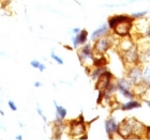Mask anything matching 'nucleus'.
<instances>
[{"instance_id":"8","label":"nucleus","mask_w":150,"mask_h":140,"mask_svg":"<svg viewBox=\"0 0 150 140\" xmlns=\"http://www.w3.org/2000/svg\"><path fill=\"white\" fill-rule=\"evenodd\" d=\"M112 79V74L110 71H105L103 74L101 75L100 77L97 79V84H96V88L98 91H102L103 92L108 86L110 84Z\"/></svg>"},{"instance_id":"18","label":"nucleus","mask_w":150,"mask_h":140,"mask_svg":"<svg viewBox=\"0 0 150 140\" xmlns=\"http://www.w3.org/2000/svg\"><path fill=\"white\" fill-rule=\"evenodd\" d=\"M143 74H144V82L147 86H150V63L145 68Z\"/></svg>"},{"instance_id":"16","label":"nucleus","mask_w":150,"mask_h":140,"mask_svg":"<svg viewBox=\"0 0 150 140\" xmlns=\"http://www.w3.org/2000/svg\"><path fill=\"white\" fill-rule=\"evenodd\" d=\"M76 39H77V42H78V44H79V46L87 43V40H88L87 30H85V29L81 30V32H79L78 34H76Z\"/></svg>"},{"instance_id":"4","label":"nucleus","mask_w":150,"mask_h":140,"mask_svg":"<svg viewBox=\"0 0 150 140\" xmlns=\"http://www.w3.org/2000/svg\"><path fill=\"white\" fill-rule=\"evenodd\" d=\"M70 134L76 138H79L81 135L86 134V125H85L83 115H79L77 120H74L70 123Z\"/></svg>"},{"instance_id":"7","label":"nucleus","mask_w":150,"mask_h":140,"mask_svg":"<svg viewBox=\"0 0 150 140\" xmlns=\"http://www.w3.org/2000/svg\"><path fill=\"white\" fill-rule=\"evenodd\" d=\"M122 56H123V59H125V63L131 64V66L136 65L138 63V61H139V55H138L137 48L135 46H132L129 49L125 50Z\"/></svg>"},{"instance_id":"6","label":"nucleus","mask_w":150,"mask_h":140,"mask_svg":"<svg viewBox=\"0 0 150 140\" xmlns=\"http://www.w3.org/2000/svg\"><path fill=\"white\" fill-rule=\"evenodd\" d=\"M112 46V39L110 37L105 35V37H101V39H99V40H97L94 42L93 50L94 53H97L98 55H104Z\"/></svg>"},{"instance_id":"28","label":"nucleus","mask_w":150,"mask_h":140,"mask_svg":"<svg viewBox=\"0 0 150 140\" xmlns=\"http://www.w3.org/2000/svg\"><path fill=\"white\" fill-rule=\"evenodd\" d=\"M146 34H147V37L150 39V25L148 26V28H147V30H146Z\"/></svg>"},{"instance_id":"29","label":"nucleus","mask_w":150,"mask_h":140,"mask_svg":"<svg viewBox=\"0 0 150 140\" xmlns=\"http://www.w3.org/2000/svg\"><path fill=\"white\" fill-rule=\"evenodd\" d=\"M22 139H23L22 135H16L15 136V140H22Z\"/></svg>"},{"instance_id":"11","label":"nucleus","mask_w":150,"mask_h":140,"mask_svg":"<svg viewBox=\"0 0 150 140\" xmlns=\"http://www.w3.org/2000/svg\"><path fill=\"white\" fill-rule=\"evenodd\" d=\"M118 128L119 124L114 118H108L105 121V132L110 138H112L114 135L118 133Z\"/></svg>"},{"instance_id":"21","label":"nucleus","mask_w":150,"mask_h":140,"mask_svg":"<svg viewBox=\"0 0 150 140\" xmlns=\"http://www.w3.org/2000/svg\"><path fill=\"white\" fill-rule=\"evenodd\" d=\"M37 112H38V115L42 118V120H43L44 122H47V118L45 117V115L43 113V110H42V108L40 107V105H39V104H37Z\"/></svg>"},{"instance_id":"17","label":"nucleus","mask_w":150,"mask_h":140,"mask_svg":"<svg viewBox=\"0 0 150 140\" xmlns=\"http://www.w3.org/2000/svg\"><path fill=\"white\" fill-rule=\"evenodd\" d=\"M106 65V59L103 55H100L99 57H94L93 66H105Z\"/></svg>"},{"instance_id":"27","label":"nucleus","mask_w":150,"mask_h":140,"mask_svg":"<svg viewBox=\"0 0 150 140\" xmlns=\"http://www.w3.org/2000/svg\"><path fill=\"white\" fill-rule=\"evenodd\" d=\"M35 88L42 87V82H40V81H35Z\"/></svg>"},{"instance_id":"5","label":"nucleus","mask_w":150,"mask_h":140,"mask_svg":"<svg viewBox=\"0 0 150 140\" xmlns=\"http://www.w3.org/2000/svg\"><path fill=\"white\" fill-rule=\"evenodd\" d=\"M128 79L134 84V87L144 84V74H143V70L141 69V66H138L137 64L132 66L131 69L129 70Z\"/></svg>"},{"instance_id":"20","label":"nucleus","mask_w":150,"mask_h":140,"mask_svg":"<svg viewBox=\"0 0 150 140\" xmlns=\"http://www.w3.org/2000/svg\"><path fill=\"white\" fill-rule=\"evenodd\" d=\"M50 57H52V59H53L54 61H56V63H58V64H60V65H62V64H63V60L61 59L59 56H57L54 51H52V53H50Z\"/></svg>"},{"instance_id":"14","label":"nucleus","mask_w":150,"mask_h":140,"mask_svg":"<svg viewBox=\"0 0 150 140\" xmlns=\"http://www.w3.org/2000/svg\"><path fill=\"white\" fill-rule=\"evenodd\" d=\"M141 106H142L141 102H138V101L135 100V98H132V100H130L129 102H127V103L122 104L121 109L125 110V111H127V110H133V109L139 108Z\"/></svg>"},{"instance_id":"2","label":"nucleus","mask_w":150,"mask_h":140,"mask_svg":"<svg viewBox=\"0 0 150 140\" xmlns=\"http://www.w3.org/2000/svg\"><path fill=\"white\" fill-rule=\"evenodd\" d=\"M78 59L81 63L86 68L93 66L94 62V50L90 44H84L78 50Z\"/></svg>"},{"instance_id":"9","label":"nucleus","mask_w":150,"mask_h":140,"mask_svg":"<svg viewBox=\"0 0 150 140\" xmlns=\"http://www.w3.org/2000/svg\"><path fill=\"white\" fill-rule=\"evenodd\" d=\"M132 23L133 22H123L121 24H118L112 30H114L116 34L120 35V37H127L131 31Z\"/></svg>"},{"instance_id":"12","label":"nucleus","mask_w":150,"mask_h":140,"mask_svg":"<svg viewBox=\"0 0 150 140\" xmlns=\"http://www.w3.org/2000/svg\"><path fill=\"white\" fill-rule=\"evenodd\" d=\"M108 32H110V27H108V25H107V24H103V25H101L99 28L96 29V30L91 33L90 40L92 41V42H96V41L101 39V37L107 35Z\"/></svg>"},{"instance_id":"30","label":"nucleus","mask_w":150,"mask_h":140,"mask_svg":"<svg viewBox=\"0 0 150 140\" xmlns=\"http://www.w3.org/2000/svg\"><path fill=\"white\" fill-rule=\"evenodd\" d=\"M0 115H2V117H3V115H4V111H3L2 109H0Z\"/></svg>"},{"instance_id":"24","label":"nucleus","mask_w":150,"mask_h":140,"mask_svg":"<svg viewBox=\"0 0 150 140\" xmlns=\"http://www.w3.org/2000/svg\"><path fill=\"white\" fill-rule=\"evenodd\" d=\"M79 32H81V28H73V29H72V34H73V35L78 34Z\"/></svg>"},{"instance_id":"19","label":"nucleus","mask_w":150,"mask_h":140,"mask_svg":"<svg viewBox=\"0 0 150 140\" xmlns=\"http://www.w3.org/2000/svg\"><path fill=\"white\" fill-rule=\"evenodd\" d=\"M147 11H142V12H137V13H132L131 17L133 19H136V18H143L144 16H146V14H147Z\"/></svg>"},{"instance_id":"10","label":"nucleus","mask_w":150,"mask_h":140,"mask_svg":"<svg viewBox=\"0 0 150 140\" xmlns=\"http://www.w3.org/2000/svg\"><path fill=\"white\" fill-rule=\"evenodd\" d=\"M123 22H133V18L130 15H115L108 19L107 25L110 29H114L118 24H121Z\"/></svg>"},{"instance_id":"15","label":"nucleus","mask_w":150,"mask_h":140,"mask_svg":"<svg viewBox=\"0 0 150 140\" xmlns=\"http://www.w3.org/2000/svg\"><path fill=\"white\" fill-rule=\"evenodd\" d=\"M106 65L105 66H94V69L90 72V77L92 80H97L104 72L106 71Z\"/></svg>"},{"instance_id":"23","label":"nucleus","mask_w":150,"mask_h":140,"mask_svg":"<svg viewBox=\"0 0 150 140\" xmlns=\"http://www.w3.org/2000/svg\"><path fill=\"white\" fill-rule=\"evenodd\" d=\"M30 65H31L33 69H39L41 65V62L38 61V60H31V61H30Z\"/></svg>"},{"instance_id":"13","label":"nucleus","mask_w":150,"mask_h":140,"mask_svg":"<svg viewBox=\"0 0 150 140\" xmlns=\"http://www.w3.org/2000/svg\"><path fill=\"white\" fill-rule=\"evenodd\" d=\"M54 105H55V109H56V112H55V115H56V122H63V120L66 119L67 115H68L67 109L64 108L63 106L59 105L56 101H54Z\"/></svg>"},{"instance_id":"25","label":"nucleus","mask_w":150,"mask_h":140,"mask_svg":"<svg viewBox=\"0 0 150 140\" xmlns=\"http://www.w3.org/2000/svg\"><path fill=\"white\" fill-rule=\"evenodd\" d=\"M45 69H46V66L44 65L43 63H41L40 68H39V69H38V70H39V71H40V72H44V71H45Z\"/></svg>"},{"instance_id":"3","label":"nucleus","mask_w":150,"mask_h":140,"mask_svg":"<svg viewBox=\"0 0 150 140\" xmlns=\"http://www.w3.org/2000/svg\"><path fill=\"white\" fill-rule=\"evenodd\" d=\"M117 88H118L119 93L122 96L129 100H132L135 97V90H134V84L129 80L128 78H119L117 80Z\"/></svg>"},{"instance_id":"26","label":"nucleus","mask_w":150,"mask_h":140,"mask_svg":"<svg viewBox=\"0 0 150 140\" xmlns=\"http://www.w3.org/2000/svg\"><path fill=\"white\" fill-rule=\"evenodd\" d=\"M146 138H148V139H150V127H147V129H146Z\"/></svg>"},{"instance_id":"1","label":"nucleus","mask_w":150,"mask_h":140,"mask_svg":"<svg viewBox=\"0 0 150 140\" xmlns=\"http://www.w3.org/2000/svg\"><path fill=\"white\" fill-rule=\"evenodd\" d=\"M147 127L143 123L135 119H125L121 124H119L118 133L122 138L141 139L142 135L146 134Z\"/></svg>"},{"instance_id":"22","label":"nucleus","mask_w":150,"mask_h":140,"mask_svg":"<svg viewBox=\"0 0 150 140\" xmlns=\"http://www.w3.org/2000/svg\"><path fill=\"white\" fill-rule=\"evenodd\" d=\"M8 106H9V108L11 109L12 111H16V110H17V105H16V103L14 101H12V100L8 101Z\"/></svg>"}]
</instances>
